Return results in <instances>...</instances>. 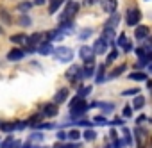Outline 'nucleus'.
<instances>
[{"mask_svg":"<svg viewBox=\"0 0 152 148\" xmlns=\"http://www.w3.org/2000/svg\"><path fill=\"white\" fill-rule=\"evenodd\" d=\"M86 62L88 61H93V57H95V52H93V48H90V46H83L81 48V54H79Z\"/></svg>","mask_w":152,"mask_h":148,"instance_id":"obj_10","label":"nucleus"},{"mask_svg":"<svg viewBox=\"0 0 152 148\" xmlns=\"http://www.w3.org/2000/svg\"><path fill=\"white\" fill-rule=\"evenodd\" d=\"M15 128H16L15 123H0V130H4V132H11Z\"/></svg>","mask_w":152,"mask_h":148,"instance_id":"obj_25","label":"nucleus"},{"mask_svg":"<svg viewBox=\"0 0 152 148\" xmlns=\"http://www.w3.org/2000/svg\"><path fill=\"white\" fill-rule=\"evenodd\" d=\"M124 116H125V118H131V116H132V107H131V105H125V107H124Z\"/></svg>","mask_w":152,"mask_h":148,"instance_id":"obj_34","label":"nucleus"},{"mask_svg":"<svg viewBox=\"0 0 152 148\" xmlns=\"http://www.w3.org/2000/svg\"><path fill=\"white\" fill-rule=\"evenodd\" d=\"M13 143H15V139H13V137H9L7 141H4L2 144H0V148H9V146H11Z\"/></svg>","mask_w":152,"mask_h":148,"instance_id":"obj_36","label":"nucleus"},{"mask_svg":"<svg viewBox=\"0 0 152 148\" xmlns=\"http://www.w3.org/2000/svg\"><path fill=\"white\" fill-rule=\"evenodd\" d=\"M115 36H116L115 27H106V29H104V32H102V38H104L107 43H113V41H115Z\"/></svg>","mask_w":152,"mask_h":148,"instance_id":"obj_12","label":"nucleus"},{"mask_svg":"<svg viewBox=\"0 0 152 148\" xmlns=\"http://www.w3.org/2000/svg\"><path fill=\"white\" fill-rule=\"evenodd\" d=\"M95 123H97V125H107V121H106L104 116H97V118H95Z\"/></svg>","mask_w":152,"mask_h":148,"instance_id":"obj_38","label":"nucleus"},{"mask_svg":"<svg viewBox=\"0 0 152 148\" xmlns=\"http://www.w3.org/2000/svg\"><path fill=\"white\" fill-rule=\"evenodd\" d=\"M129 79L131 81H147V75H145V73H141V71H134V73H131V75H129Z\"/></svg>","mask_w":152,"mask_h":148,"instance_id":"obj_18","label":"nucleus"},{"mask_svg":"<svg viewBox=\"0 0 152 148\" xmlns=\"http://www.w3.org/2000/svg\"><path fill=\"white\" fill-rule=\"evenodd\" d=\"M127 43H129V41H127V36H125V34H122V36L118 38V45H122V46H125Z\"/></svg>","mask_w":152,"mask_h":148,"instance_id":"obj_37","label":"nucleus"},{"mask_svg":"<svg viewBox=\"0 0 152 148\" xmlns=\"http://www.w3.org/2000/svg\"><path fill=\"white\" fill-rule=\"evenodd\" d=\"M124 48H125V52H131V50H132V43L129 41V43H127V45H125Z\"/></svg>","mask_w":152,"mask_h":148,"instance_id":"obj_45","label":"nucleus"},{"mask_svg":"<svg viewBox=\"0 0 152 148\" xmlns=\"http://www.w3.org/2000/svg\"><path fill=\"white\" fill-rule=\"evenodd\" d=\"M38 52H39L41 55H48L50 52H54V50H52V45H50V41H45V43H41V46L38 48Z\"/></svg>","mask_w":152,"mask_h":148,"instance_id":"obj_15","label":"nucleus"},{"mask_svg":"<svg viewBox=\"0 0 152 148\" xmlns=\"http://www.w3.org/2000/svg\"><path fill=\"white\" fill-rule=\"evenodd\" d=\"M118 20H120V16L115 13V15L107 20V25H106V27H116V25H118Z\"/></svg>","mask_w":152,"mask_h":148,"instance_id":"obj_23","label":"nucleus"},{"mask_svg":"<svg viewBox=\"0 0 152 148\" xmlns=\"http://www.w3.org/2000/svg\"><path fill=\"white\" fill-rule=\"evenodd\" d=\"M41 112H43V116H48V118L56 116V114L59 112L57 104H56V102H54V104H45V105H43V109H41Z\"/></svg>","mask_w":152,"mask_h":148,"instance_id":"obj_7","label":"nucleus"},{"mask_svg":"<svg viewBox=\"0 0 152 148\" xmlns=\"http://www.w3.org/2000/svg\"><path fill=\"white\" fill-rule=\"evenodd\" d=\"M57 139H59V141H64V139H66V134H64V132H57Z\"/></svg>","mask_w":152,"mask_h":148,"instance_id":"obj_43","label":"nucleus"},{"mask_svg":"<svg viewBox=\"0 0 152 148\" xmlns=\"http://www.w3.org/2000/svg\"><path fill=\"white\" fill-rule=\"evenodd\" d=\"M136 93H138V89H136V88H132V89H127V91H124L122 95H124V96H129V95H136Z\"/></svg>","mask_w":152,"mask_h":148,"instance_id":"obj_40","label":"nucleus"},{"mask_svg":"<svg viewBox=\"0 0 152 148\" xmlns=\"http://www.w3.org/2000/svg\"><path fill=\"white\" fill-rule=\"evenodd\" d=\"M136 54H138V57H145L147 55V50L145 48H136Z\"/></svg>","mask_w":152,"mask_h":148,"instance_id":"obj_41","label":"nucleus"},{"mask_svg":"<svg viewBox=\"0 0 152 148\" xmlns=\"http://www.w3.org/2000/svg\"><path fill=\"white\" fill-rule=\"evenodd\" d=\"M97 0H84V6H91V4H95Z\"/></svg>","mask_w":152,"mask_h":148,"instance_id":"obj_47","label":"nucleus"},{"mask_svg":"<svg viewBox=\"0 0 152 148\" xmlns=\"http://www.w3.org/2000/svg\"><path fill=\"white\" fill-rule=\"evenodd\" d=\"M143 105H145V98H143L141 95H140V96H136V98H134V102H132V109H141Z\"/></svg>","mask_w":152,"mask_h":148,"instance_id":"obj_19","label":"nucleus"},{"mask_svg":"<svg viewBox=\"0 0 152 148\" xmlns=\"http://www.w3.org/2000/svg\"><path fill=\"white\" fill-rule=\"evenodd\" d=\"M97 105H99L104 112H109V111H113V109H115V105H113V104H106V102H100V104H97Z\"/></svg>","mask_w":152,"mask_h":148,"instance_id":"obj_26","label":"nucleus"},{"mask_svg":"<svg viewBox=\"0 0 152 148\" xmlns=\"http://www.w3.org/2000/svg\"><path fill=\"white\" fill-rule=\"evenodd\" d=\"M45 41H61V39H64V32L63 30H59V29H56V30H48L47 34H45Z\"/></svg>","mask_w":152,"mask_h":148,"instance_id":"obj_8","label":"nucleus"},{"mask_svg":"<svg viewBox=\"0 0 152 148\" xmlns=\"http://www.w3.org/2000/svg\"><path fill=\"white\" fill-rule=\"evenodd\" d=\"M66 77H68V79H72L73 82H77V81H83V79H84L83 70H81L79 66H73V64H72V68L66 71Z\"/></svg>","mask_w":152,"mask_h":148,"instance_id":"obj_5","label":"nucleus"},{"mask_svg":"<svg viewBox=\"0 0 152 148\" xmlns=\"http://www.w3.org/2000/svg\"><path fill=\"white\" fill-rule=\"evenodd\" d=\"M31 7H32V2H22V4L18 6V9H20L22 13H27Z\"/></svg>","mask_w":152,"mask_h":148,"instance_id":"obj_28","label":"nucleus"},{"mask_svg":"<svg viewBox=\"0 0 152 148\" xmlns=\"http://www.w3.org/2000/svg\"><path fill=\"white\" fill-rule=\"evenodd\" d=\"M39 41H41V34H38V32H36V34L29 36V39H27V45H29V46H36Z\"/></svg>","mask_w":152,"mask_h":148,"instance_id":"obj_17","label":"nucleus"},{"mask_svg":"<svg viewBox=\"0 0 152 148\" xmlns=\"http://www.w3.org/2000/svg\"><path fill=\"white\" fill-rule=\"evenodd\" d=\"M134 38H138V39H145V38H148V27H145V25L136 27V30H134Z\"/></svg>","mask_w":152,"mask_h":148,"instance_id":"obj_13","label":"nucleus"},{"mask_svg":"<svg viewBox=\"0 0 152 148\" xmlns=\"http://www.w3.org/2000/svg\"><path fill=\"white\" fill-rule=\"evenodd\" d=\"M106 50H107V41H106L104 38H102V39H97L95 45H93L95 55H102V54H106Z\"/></svg>","mask_w":152,"mask_h":148,"instance_id":"obj_6","label":"nucleus"},{"mask_svg":"<svg viewBox=\"0 0 152 148\" xmlns=\"http://www.w3.org/2000/svg\"><path fill=\"white\" fill-rule=\"evenodd\" d=\"M116 57H118V50H116V46H115V48L111 50V54L107 55V62H113V61H115Z\"/></svg>","mask_w":152,"mask_h":148,"instance_id":"obj_31","label":"nucleus"},{"mask_svg":"<svg viewBox=\"0 0 152 148\" xmlns=\"http://www.w3.org/2000/svg\"><path fill=\"white\" fill-rule=\"evenodd\" d=\"M23 55H25V52H23L22 48H13V50L7 54V59H9V61H20V59H23Z\"/></svg>","mask_w":152,"mask_h":148,"instance_id":"obj_11","label":"nucleus"},{"mask_svg":"<svg viewBox=\"0 0 152 148\" xmlns=\"http://www.w3.org/2000/svg\"><path fill=\"white\" fill-rule=\"evenodd\" d=\"M145 120H147V118H145V116H143V114H141V116H138V120H136V121H138V125H140V123H143V121H145Z\"/></svg>","mask_w":152,"mask_h":148,"instance_id":"obj_46","label":"nucleus"},{"mask_svg":"<svg viewBox=\"0 0 152 148\" xmlns=\"http://www.w3.org/2000/svg\"><path fill=\"white\" fill-rule=\"evenodd\" d=\"M148 43H150V46H152V39H150V41H148Z\"/></svg>","mask_w":152,"mask_h":148,"instance_id":"obj_50","label":"nucleus"},{"mask_svg":"<svg viewBox=\"0 0 152 148\" xmlns=\"http://www.w3.org/2000/svg\"><path fill=\"white\" fill-rule=\"evenodd\" d=\"M0 16H2V18L6 20V23H11V16H9V15L4 11V9H0Z\"/></svg>","mask_w":152,"mask_h":148,"instance_id":"obj_35","label":"nucleus"},{"mask_svg":"<svg viewBox=\"0 0 152 148\" xmlns=\"http://www.w3.org/2000/svg\"><path fill=\"white\" fill-rule=\"evenodd\" d=\"M125 68H127L125 64H122V66H118L116 70H113V73H111V77H118V75H120V73H124V71H125Z\"/></svg>","mask_w":152,"mask_h":148,"instance_id":"obj_30","label":"nucleus"},{"mask_svg":"<svg viewBox=\"0 0 152 148\" xmlns=\"http://www.w3.org/2000/svg\"><path fill=\"white\" fill-rule=\"evenodd\" d=\"M54 148H64V146H61V144H56V146H54Z\"/></svg>","mask_w":152,"mask_h":148,"instance_id":"obj_49","label":"nucleus"},{"mask_svg":"<svg viewBox=\"0 0 152 148\" xmlns=\"http://www.w3.org/2000/svg\"><path fill=\"white\" fill-rule=\"evenodd\" d=\"M122 123H124V121H122L120 118H115V120L111 121V125H122Z\"/></svg>","mask_w":152,"mask_h":148,"instance_id":"obj_44","label":"nucleus"},{"mask_svg":"<svg viewBox=\"0 0 152 148\" xmlns=\"http://www.w3.org/2000/svg\"><path fill=\"white\" fill-rule=\"evenodd\" d=\"M63 2H64V0H52L50 9H48V11H50V15H54V13H56V11L61 7V4H63Z\"/></svg>","mask_w":152,"mask_h":148,"instance_id":"obj_20","label":"nucleus"},{"mask_svg":"<svg viewBox=\"0 0 152 148\" xmlns=\"http://www.w3.org/2000/svg\"><path fill=\"white\" fill-rule=\"evenodd\" d=\"M93 70H95L93 61H88V62H86V68L83 70V75H84V77H91V75H93Z\"/></svg>","mask_w":152,"mask_h":148,"instance_id":"obj_16","label":"nucleus"},{"mask_svg":"<svg viewBox=\"0 0 152 148\" xmlns=\"http://www.w3.org/2000/svg\"><path fill=\"white\" fill-rule=\"evenodd\" d=\"M88 107L90 105L86 104V100L77 95L75 98H72V102H70V116L72 118H79V116H83L88 111Z\"/></svg>","mask_w":152,"mask_h":148,"instance_id":"obj_1","label":"nucleus"},{"mask_svg":"<svg viewBox=\"0 0 152 148\" xmlns=\"http://www.w3.org/2000/svg\"><path fill=\"white\" fill-rule=\"evenodd\" d=\"M150 70H152V66H150Z\"/></svg>","mask_w":152,"mask_h":148,"instance_id":"obj_52","label":"nucleus"},{"mask_svg":"<svg viewBox=\"0 0 152 148\" xmlns=\"http://www.w3.org/2000/svg\"><path fill=\"white\" fill-rule=\"evenodd\" d=\"M140 20H141V13H140V9L132 7V9L127 11V15H125V22H127V25L136 27V25L140 23Z\"/></svg>","mask_w":152,"mask_h":148,"instance_id":"obj_3","label":"nucleus"},{"mask_svg":"<svg viewBox=\"0 0 152 148\" xmlns=\"http://www.w3.org/2000/svg\"><path fill=\"white\" fill-rule=\"evenodd\" d=\"M25 38H27L25 34H13V36H11V41H13V43H27Z\"/></svg>","mask_w":152,"mask_h":148,"instance_id":"obj_21","label":"nucleus"},{"mask_svg":"<svg viewBox=\"0 0 152 148\" xmlns=\"http://www.w3.org/2000/svg\"><path fill=\"white\" fill-rule=\"evenodd\" d=\"M104 70H106V66H102V64H100V70H99V73H97V84H102V82H106Z\"/></svg>","mask_w":152,"mask_h":148,"instance_id":"obj_22","label":"nucleus"},{"mask_svg":"<svg viewBox=\"0 0 152 148\" xmlns=\"http://www.w3.org/2000/svg\"><path fill=\"white\" fill-rule=\"evenodd\" d=\"M29 139H31V141H41V139H43V136H41V134H32Z\"/></svg>","mask_w":152,"mask_h":148,"instance_id":"obj_42","label":"nucleus"},{"mask_svg":"<svg viewBox=\"0 0 152 148\" xmlns=\"http://www.w3.org/2000/svg\"><path fill=\"white\" fill-rule=\"evenodd\" d=\"M75 125H83V127H93V123H91V121H88V120H81L79 123H75Z\"/></svg>","mask_w":152,"mask_h":148,"instance_id":"obj_39","label":"nucleus"},{"mask_svg":"<svg viewBox=\"0 0 152 148\" xmlns=\"http://www.w3.org/2000/svg\"><path fill=\"white\" fill-rule=\"evenodd\" d=\"M91 93V88L90 86H83V88H79V91H77V95L81 96V98H84L86 95H90Z\"/></svg>","mask_w":152,"mask_h":148,"instance_id":"obj_24","label":"nucleus"},{"mask_svg":"<svg viewBox=\"0 0 152 148\" xmlns=\"http://www.w3.org/2000/svg\"><path fill=\"white\" fill-rule=\"evenodd\" d=\"M66 137H68V139H72V141H77V139L81 137V134H79V130H75V128H73V130H70V132H68V136H66Z\"/></svg>","mask_w":152,"mask_h":148,"instance_id":"obj_27","label":"nucleus"},{"mask_svg":"<svg viewBox=\"0 0 152 148\" xmlns=\"http://www.w3.org/2000/svg\"><path fill=\"white\" fill-rule=\"evenodd\" d=\"M45 2V0H36V4H43Z\"/></svg>","mask_w":152,"mask_h":148,"instance_id":"obj_48","label":"nucleus"},{"mask_svg":"<svg viewBox=\"0 0 152 148\" xmlns=\"http://www.w3.org/2000/svg\"><path fill=\"white\" fill-rule=\"evenodd\" d=\"M100 4H102V7H104L106 13H115L116 6H118L116 0H100Z\"/></svg>","mask_w":152,"mask_h":148,"instance_id":"obj_9","label":"nucleus"},{"mask_svg":"<svg viewBox=\"0 0 152 148\" xmlns=\"http://www.w3.org/2000/svg\"><path fill=\"white\" fill-rule=\"evenodd\" d=\"M95 137H97V136H95L93 130H86V132H84V139H86V141H93Z\"/></svg>","mask_w":152,"mask_h":148,"instance_id":"obj_33","label":"nucleus"},{"mask_svg":"<svg viewBox=\"0 0 152 148\" xmlns=\"http://www.w3.org/2000/svg\"><path fill=\"white\" fill-rule=\"evenodd\" d=\"M56 54V59H59V61H63V62H68V61H72L73 59V52H72V48H66V46H59L57 50H54Z\"/></svg>","mask_w":152,"mask_h":148,"instance_id":"obj_4","label":"nucleus"},{"mask_svg":"<svg viewBox=\"0 0 152 148\" xmlns=\"http://www.w3.org/2000/svg\"><path fill=\"white\" fill-rule=\"evenodd\" d=\"M91 36V29H86V30H81V34H79V39H88Z\"/></svg>","mask_w":152,"mask_h":148,"instance_id":"obj_32","label":"nucleus"},{"mask_svg":"<svg viewBox=\"0 0 152 148\" xmlns=\"http://www.w3.org/2000/svg\"><path fill=\"white\" fill-rule=\"evenodd\" d=\"M66 96H68V89H66V88H61V89L57 91V95L54 96V102L59 105V104H63V102L66 100Z\"/></svg>","mask_w":152,"mask_h":148,"instance_id":"obj_14","label":"nucleus"},{"mask_svg":"<svg viewBox=\"0 0 152 148\" xmlns=\"http://www.w3.org/2000/svg\"><path fill=\"white\" fill-rule=\"evenodd\" d=\"M32 23V20H31V16H27V15H23V16H20V25H23V27H27V25H31Z\"/></svg>","mask_w":152,"mask_h":148,"instance_id":"obj_29","label":"nucleus"},{"mask_svg":"<svg viewBox=\"0 0 152 148\" xmlns=\"http://www.w3.org/2000/svg\"><path fill=\"white\" fill-rule=\"evenodd\" d=\"M0 34H2V27H0Z\"/></svg>","mask_w":152,"mask_h":148,"instance_id":"obj_51","label":"nucleus"},{"mask_svg":"<svg viewBox=\"0 0 152 148\" xmlns=\"http://www.w3.org/2000/svg\"><path fill=\"white\" fill-rule=\"evenodd\" d=\"M77 11H79V4H77V2H68L66 9L63 11V15L59 16V20H61V22L72 20V16H75V15H77Z\"/></svg>","mask_w":152,"mask_h":148,"instance_id":"obj_2","label":"nucleus"}]
</instances>
